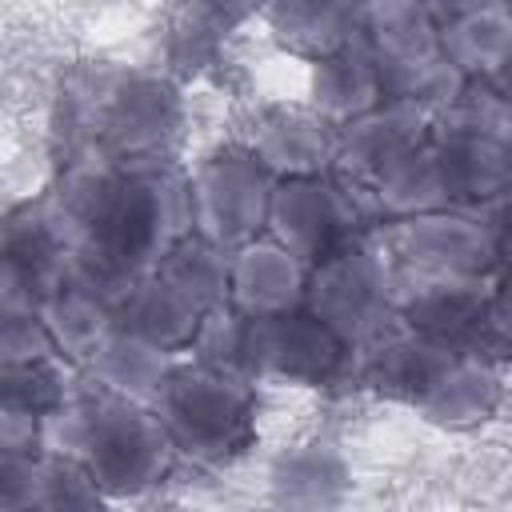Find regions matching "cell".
<instances>
[{"instance_id": "6", "label": "cell", "mask_w": 512, "mask_h": 512, "mask_svg": "<svg viewBox=\"0 0 512 512\" xmlns=\"http://www.w3.org/2000/svg\"><path fill=\"white\" fill-rule=\"evenodd\" d=\"M192 232L224 252L244 248L268 228L276 176L252 148H228L208 156L192 172Z\"/></svg>"}, {"instance_id": "23", "label": "cell", "mask_w": 512, "mask_h": 512, "mask_svg": "<svg viewBox=\"0 0 512 512\" xmlns=\"http://www.w3.org/2000/svg\"><path fill=\"white\" fill-rule=\"evenodd\" d=\"M88 364H92V380H100L104 388H112L120 396L144 400V404L156 400L160 384L172 372V360H168L164 348H156V344H148V340H140V336L124 332V328H116L88 356Z\"/></svg>"}, {"instance_id": "19", "label": "cell", "mask_w": 512, "mask_h": 512, "mask_svg": "<svg viewBox=\"0 0 512 512\" xmlns=\"http://www.w3.org/2000/svg\"><path fill=\"white\" fill-rule=\"evenodd\" d=\"M504 388H500V376L496 368L480 356V352H456L452 364L436 376V384L420 396V412L436 424H448V428H468V424H480L496 412Z\"/></svg>"}, {"instance_id": "27", "label": "cell", "mask_w": 512, "mask_h": 512, "mask_svg": "<svg viewBox=\"0 0 512 512\" xmlns=\"http://www.w3.org/2000/svg\"><path fill=\"white\" fill-rule=\"evenodd\" d=\"M480 352L512 356V272L488 292L484 328H480Z\"/></svg>"}, {"instance_id": "5", "label": "cell", "mask_w": 512, "mask_h": 512, "mask_svg": "<svg viewBox=\"0 0 512 512\" xmlns=\"http://www.w3.org/2000/svg\"><path fill=\"white\" fill-rule=\"evenodd\" d=\"M304 308L316 312L344 344H376L396 316V272L376 248L352 240L312 264Z\"/></svg>"}, {"instance_id": "28", "label": "cell", "mask_w": 512, "mask_h": 512, "mask_svg": "<svg viewBox=\"0 0 512 512\" xmlns=\"http://www.w3.org/2000/svg\"><path fill=\"white\" fill-rule=\"evenodd\" d=\"M484 224L496 240V260H504L512 272V188L504 196H496L492 204H484Z\"/></svg>"}, {"instance_id": "20", "label": "cell", "mask_w": 512, "mask_h": 512, "mask_svg": "<svg viewBox=\"0 0 512 512\" xmlns=\"http://www.w3.org/2000/svg\"><path fill=\"white\" fill-rule=\"evenodd\" d=\"M440 48L464 72V80L488 84L512 48V8L504 0H488V4H476V8L444 20Z\"/></svg>"}, {"instance_id": "14", "label": "cell", "mask_w": 512, "mask_h": 512, "mask_svg": "<svg viewBox=\"0 0 512 512\" xmlns=\"http://www.w3.org/2000/svg\"><path fill=\"white\" fill-rule=\"evenodd\" d=\"M248 148L276 180L320 176L336 156V124H328L316 108H268L256 120Z\"/></svg>"}, {"instance_id": "25", "label": "cell", "mask_w": 512, "mask_h": 512, "mask_svg": "<svg viewBox=\"0 0 512 512\" xmlns=\"http://www.w3.org/2000/svg\"><path fill=\"white\" fill-rule=\"evenodd\" d=\"M68 404V384L56 356L4 364V416L44 428Z\"/></svg>"}, {"instance_id": "29", "label": "cell", "mask_w": 512, "mask_h": 512, "mask_svg": "<svg viewBox=\"0 0 512 512\" xmlns=\"http://www.w3.org/2000/svg\"><path fill=\"white\" fill-rule=\"evenodd\" d=\"M432 12H436V20L444 24V20H452V16H460V12H468V8H476V4H488V0H424Z\"/></svg>"}, {"instance_id": "9", "label": "cell", "mask_w": 512, "mask_h": 512, "mask_svg": "<svg viewBox=\"0 0 512 512\" xmlns=\"http://www.w3.org/2000/svg\"><path fill=\"white\" fill-rule=\"evenodd\" d=\"M388 252L400 276H484L496 264V240L484 216L472 220L452 208L392 220Z\"/></svg>"}, {"instance_id": "16", "label": "cell", "mask_w": 512, "mask_h": 512, "mask_svg": "<svg viewBox=\"0 0 512 512\" xmlns=\"http://www.w3.org/2000/svg\"><path fill=\"white\" fill-rule=\"evenodd\" d=\"M360 32L380 72H396L444 56L440 20L424 0H364Z\"/></svg>"}, {"instance_id": "1", "label": "cell", "mask_w": 512, "mask_h": 512, "mask_svg": "<svg viewBox=\"0 0 512 512\" xmlns=\"http://www.w3.org/2000/svg\"><path fill=\"white\" fill-rule=\"evenodd\" d=\"M56 224L92 276L128 292L192 232V184L164 160H104L60 188Z\"/></svg>"}, {"instance_id": "8", "label": "cell", "mask_w": 512, "mask_h": 512, "mask_svg": "<svg viewBox=\"0 0 512 512\" xmlns=\"http://www.w3.org/2000/svg\"><path fill=\"white\" fill-rule=\"evenodd\" d=\"M348 344L308 308L244 320V376L324 384L340 372Z\"/></svg>"}, {"instance_id": "11", "label": "cell", "mask_w": 512, "mask_h": 512, "mask_svg": "<svg viewBox=\"0 0 512 512\" xmlns=\"http://www.w3.org/2000/svg\"><path fill=\"white\" fill-rule=\"evenodd\" d=\"M484 276H396V320L456 352H480Z\"/></svg>"}, {"instance_id": "24", "label": "cell", "mask_w": 512, "mask_h": 512, "mask_svg": "<svg viewBox=\"0 0 512 512\" xmlns=\"http://www.w3.org/2000/svg\"><path fill=\"white\" fill-rule=\"evenodd\" d=\"M344 460L324 444L284 452L272 468V496L280 504H336L344 492Z\"/></svg>"}, {"instance_id": "18", "label": "cell", "mask_w": 512, "mask_h": 512, "mask_svg": "<svg viewBox=\"0 0 512 512\" xmlns=\"http://www.w3.org/2000/svg\"><path fill=\"white\" fill-rule=\"evenodd\" d=\"M384 104V76L376 56L364 44H344L312 60V108L328 124H348Z\"/></svg>"}, {"instance_id": "15", "label": "cell", "mask_w": 512, "mask_h": 512, "mask_svg": "<svg viewBox=\"0 0 512 512\" xmlns=\"http://www.w3.org/2000/svg\"><path fill=\"white\" fill-rule=\"evenodd\" d=\"M208 316L212 312L200 300H192L184 288H176L160 272H148L144 280H136L120 300V328L164 352L192 348Z\"/></svg>"}, {"instance_id": "30", "label": "cell", "mask_w": 512, "mask_h": 512, "mask_svg": "<svg viewBox=\"0 0 512 512\" xmlns=\"http://www.w3.org/2000/svg\"><path fill=\"white\" fill-rule=\"evenodd\" d=\"M488 88L504 100V104H512V48H508V56H504V64H500V72L488 80Z\"/></svg>"}, {"instance_id": "13", "label": "cell", "mask_w": 512, "mask_h": 512, "mask_svg": "<svg viewBox=\"0 0 512 512\" xmlns=\"http://www.w3.org/2000/svg\"><path fill=\"white\" fill-rule=\"evenodd\" d=\"M308 272L312 268L280 240L256 236L228 256V304L244 316L300 308L308 292Z\"/></svg>"}, {"instance_id": "21", "label": "cell", "mask_w": 512, "mask_h": 512, "mask_svg": "<svg viewBox=\"0 0 512 512\" xmlns=\"http://www.w3.org/2000/svg\"><path fill=\"white\" fill-rule=\"evenodd\" d=\"M376 204L400 220V216H420V212H440V208H456L452 200V184L444 172V160L432 144V136L412 148L408 156H400L392 168H384L372 184Z\"/></svg>"}, {"instance_id": "4", "label": "cell", "mask_w": 512, "mask_h": 512, "mask_svg": "<svg viewBox=\"0 0 512 512\" xmlns=\"http://www.w3.org/2000/svg\"><path fill=\"white\" fill-rule=\"evenodd\" d=\"M432 144L444 160L456 204H492L512 188V104L488 84L460 92L440 120H432Z\"/></svg>"}, {"instance_id": "12", "label": "cell", "mask_w": 512, "mask_h": 512, "mask_svg": "<svg viewBox=\"0 0 512 512\" xmlns=\"http://www.w3.org/2000/svg\"><path fill=\"white\" fill-rule=\"evenodd\" d=\"M428 136H432V112L404 104V100H384L380 108L336 128L332 168L348 180L376 184L384 168H392L400 156L420 148Z\"/></svg>"}, {"instance_id": "22", "label": "cell", "mask_w": 512, "mask_h": 512, "mask_svg": "<svg viewBox=\"0 0 512 512\" xmlns=\"http://www.w3.org/2000/svg\"><path fill=\"white\" fill-rule=\"evenodd\" d=\"M456 348L436 344L420 332H400V336H380L376 356H372V384L396 400L420 404V396L436 384V376L452 364Z\"/></svg>"}, {"instance_id": "2", "label": "cell", "mask_w": 512, "mask_h": 512, "mask_svg": "<svg viewBox=\"0 0 512 512\" xmlns=\"http://www.w3.org/2000/svg\"><path fill=\"white\" fill-rule=\"evenodd\" d=\"M44 444L88 468L104 496H136L164 480L172 464V436L160 412L144 400L120 396L92 380L44 424Z\"/></svg>"}, {"instance_id": "10", "label": "cell", "mask_w": 512, "mask_h": 512, "mask_svg": "<svg viewBox=\"0 0 512 512\" xmlns=\"http://www.w3.org/2000/svg\"><path fill=\"white\" fill-rule=\"evenodd\" d=\"M268 236L312 268L356 240V204L324 172L276 180L268 208Z\"/></svg>"}, {"instance_id": "7", "label": "cell", "mask_w": 512, "mask_h": 512, "mask_svg": "<svg viewBox=\"0 0 512 512\" xmlns=\"http://www.w3.org/2000/svg\"><path fill=\"white\" fill-rule=\"evenodd\" d=\"M184 120L180 92L148 72L116 76L96 100V140L108 160H160Z\"/></svg>"}, {"instance_id": "17", "label": "cell", "mask_w": 512, "mask_h": 512, "mask_svg": "<svg viewBox=\"0 0 512 512\" xmlns=\"http://www.w3.org/2000/svg\"><path fill=\"white\" fill-rule=\"evenodd\" d=\"M260 16L284 48L320 60L356 40L364 0H260Z\"/></svg>"}, {"instance_id": "3", "label": "cell", "mask_w": 512, "mask_h": 512, "mask_svg": "<svg viewBox=\"0 0 512 512\" xmlns=\"http://www.w3.org/2000/svg\"><path fill=\"white\" fill-rule=\"evenodd\" d=\"M152 408L160 412L176 452L200 464H228L256 436V396L248 376L212 368L204 360L172 368Z\"/></svg>"}, {"instance_id": "26", "label": "cell", "mask_w": 512, "mask_h": 512, "mask_svg": "<svg viewBox=\"0 0 512 512\" xmlns=\"http://www.w3.org/2000/svg\"><path fill=\"white\" fill-rule=\"evenodd\" d=\"M252 12H260V0H180L172 44L176 52H188L196 60Z\"/></svg>"}, {"instance_id": "31", "label": "cell", "mask_w": 512, "mask_h": 512, "mask_svg": "<svg viewBox=\"0 0 512 512\" xmlns=\"http://www.w3.org/2000/svg\"><path fill=\"white\" fill-rule=\"evenodd\" d=\"M504 4H508V8H512V0H504Z\"/></svg>"}]
</instances>
